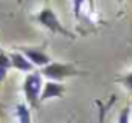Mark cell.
<instances>
[{
  "label": "cell",
  "instance_id": "9",
  "mask_svg": "<svg viewBox=\"0 0 132 123\" xmlns=\"http://www.w3.org/2000/svg\"><path fill=\"white\" fill-rule=\"evenodd\" d=\"M129 121H130V106L125 105V106L120 110V113H119V120H117V123H129Z\"/></svg>",
  "mask_w": 132,
  "mask_h": 123
},
{
  "label": "cell",
  "instance_id": "14",
  "mask_svg": "<svg viewBox=\"0 0 132 123\" xmlns=\"http://www.w3.org/2000/svg\"><path fill=\"white\" fill-rule=\"evenodd\" d=\"M17 2H19V4H20V2H22V0H17Z\"/></svg>",
  "mask_w": 132,
  "mask_h": 123
},
{
  "label": "cell",
  "instance_id": "1",
  "mask_svg": "<svg viewBox=\"0 0 132 123\" xmlns=\"http://www.w3.org/2000/svg\"><path fill=\"white\" fill-rule=\"evenodd\" d=\"M43 74L41 71H34V73L27 74L24 79V94H26V101L31 105V108H37L41 103V93H43Z\"/></svg>",
  "mask_w": 132,
  "mask_h": 123
},
{
  "label": "cell",
  "instance_id": "4",
  "mask_svg": "<svg viewBox=\"0 0 132 123\" xmlns=\"http://www.w3.org/2000/svg\"><path fill=\"white\" fill-rule=\"evenodd\" d=\"M17 51L19 52H22L26 58L29 59V61L32 62L34 66H39L41 69L43 68H46V66H49L51 64V58L47 56L44 51H41V49H36V47H17Z\"/></svg>",
  "mask_w": 132,
  "mask_h": 123
},
{
  "label": "cell",
  "instance_id": "5",
  "mask_svg": "<svg viewBox=\"0 0 132 123\" xmlns=\"http://www.w3.org/2000/svg\"><path fill=\"white\" fill-rule=\"evenodd\" d=\"M64 84L58 83V81H47L44 83V88H43V93H41V103L47 100H53V98H61L64 94Z\"/></svg>",
  "mask_w": 132,
  "mask_h": 123
},
{
  "label": "cell",
  "instance_id": "6",
  "mask_svg": "<svg viewBox=\"0 0 132 123\" xmlns=\"http://www.w3.org/2000/svg\"><path fill=\"white\" fill-rule=\"evenodd\" d=\"M10 59H12V68H15L17 71H24V73H34V64L29 61L22 52L15 51V52L10 54Z\"/></svg>",
  "mask_w": 132,
  "mask_h": 123
},
{
  "label": "cell",
  "instance_id": "11",
  "mask_svg": "<svg viewBox=\"0 0 132 123\" xmlns=\"http://www.w3.org/2000/svg\"><path fill=\"white\" fill-rule=\"evenodd\" d=\"M0 66H4V68L10 69V68H12V59H10V54L0 52Z\"/></svg>",
  "mask_w": 132,
  "mask_h": 123
},
{
  "label": "cell",
  "instance_id": "3",
  "mask_svg": "<svg viewBox=\"0 0 132 123\" xmlns=\"http://www.w3.org/2000/svg\"><path fill=\"white\" fill-rule=\"evenodd\" d=\"M41 74H43L44 78H47V79L51 81H61L64 79V78H71V76H80V71L75 69V66L71 64H64V62H51L49 66H46V68H43L41 69Z\"/></svg>",
  "mask_w": 132,
  "mask_h": 123
},
{
  "label": "cell",
  "instance_id": "8",
  "mask_svg": "<svg viewBox=\"0 0 132 123\" xmlns=\"http://www.w3.org/2000/svg\"><path fill=\"white\" fill-rule=\"evenodd\" d=\"M113 100H115V96L110 98V101H109V105H107V106H105L102 101H98V100H97V108H98V123H105V116H107V111H109V108L113 105Z\"/></svg>",
  "mask_w": 132,
  "mask_h": 123
},
{
  "label": "cell",
  "instance_id": "12",
  "mask_svg": "<svg viewBox=\"0 0 132 123\" xmlns=\"http://www.w3.org/2000/svg\"><path fill=\"white\" fill-rule=\"evenodd\" d=\"M86 0H73V14H75V17H80V12H81V7H83V4H85Z\"/></svg>",
  "mask_w": 132,
  "mask_h": 123
},
{
  "label": "cell",
  "instance_id": "13",
  "mask_svg": "<svg viewBox=\"0 0 132 123\" xmlns=\"http://www.w3.org/2000/svg\"><path fill=\"white\" fill-rule=\"evenodd\" d=\"M7 68H4V66H0V83H2V81L5 79V78H7Z\"/></svg>",
  "mask_w": 132,
  "mask_h": 123
},
{
  "label": "cell",
  "instance_id": "10",
  "mask_svg": "<svg viewBox=\"0 0 132 123\" xmlns=\"http://www.w3.org/2000/svg\"><path fill=\"white\" fill-rule=\"evenodd\" d=\"M117 81L120 83L122 86H124L125 89H129V91H132V71L129 74H125V76H120V78H117Z\"/></svg>",
  "mask_w": 132,
  "mask_h": 123
},
{
  "label": "cell",
  "instance_id": "7",
  "mask_svg": "<svg viewBox=\"0 0 132 123\" xmlns=\"http://www.w3.org/2000/svg\"><path fill=\"white\" fill-rule=\"evenodd\" d=\"M15 113L19 123H31V110H29L27 103H19L15 108Z\"/></svg>",
  "mask_w": 132,
  "mask_h": 123
},
{
  "label": "cell",
  "instance_id": "2",
  "mask_svg": "<svg viewBox=\"0 0 132 123\" xmlns=\"http://www.w3.org/2000/svg\"><path fill=\"white\" fill-rule=\"evenodd\" d=\"M37 22L41 24V25H44L47 31H51L53 34H61V35L70 37V39L75 37L71 32L66 31V27L59 22V19H58V15L54 14V10H53V8H49V7H44L43 10L37 14Z\"/></svg>",
  "mask_w": 132,
  "mask_h": 123
}]
</instances>
